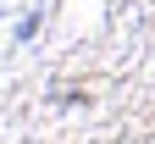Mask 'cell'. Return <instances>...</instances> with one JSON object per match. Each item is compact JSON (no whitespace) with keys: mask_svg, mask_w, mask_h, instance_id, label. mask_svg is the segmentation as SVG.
Masks as SVG:
<instances>
[{"mask_svg":"<svg viewBox=\"0 0 155 144\" xmlns=\"http://www.w3.org/2000/svg\"><path fill=\"white\" fill-rule=\"evenodd\" d=\"M33 33H39V11H28L22 22H17V39H33Z\"/></svg>","mask_w":155,"mask_h":144,"instance_id":"1","label":"cell"}]
</instances>
